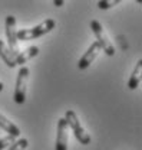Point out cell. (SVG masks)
<instances>
[{"instance_id": "obj_9", "label": "cell", "mask_w": 142, "mask_h": 150, "mask_svg": "<svg viewBox=\"0 0 142 150\" xmlns=\"http://www.w3.org/2000/svg\"><path fill=\"white\" fill-rule=\"evenodd\" d=\"M0 58L3 59V62L9 67V68H15V67H17L16 65V58L15 55L10 52V49L7 48V45L0 39Z\"/></svg>"}, {"instance_id": "obj_14", "label": "cell", "mask_w": 142, "mask_h": 150, "mask_svg": "<svg viewBox=\"0 0 142 150\" xmlns=\"http://www.w3.org/2000/svg\"><path fill=\"white\" fill-rule=\"evenodd\" d=\"M119 3H121V0H111V1H108V0H101V1H98V7L102 9V10H106V9H111V7L119 4Z\"/></svg>"}, {"instance_id": "obj_4", "label": "cell", "mask_w": 142, "mask_h": 150, "mask_svg": "<svg viewBox=\"0 0 142 150\" xmlns=\"http://www.w3.org/2000/svg\"><path fill=\"white\" fill-rule=\"evenodd\" d=\"M27 81H29V68L20 67L17 72L16 88L13 93V100L16 104H23L26 101V90H27Z\"/></svg>"}, {"instance_id": "obj_7", "label": "cell", "mask_w": 142, "mask_h": 150, "mask_svg": "<svg viewBox=\"0 0 142 150\" xmlns=\"http://www.w3.org/2000/svg\"><path fill=\"white\" fill-rule=\"evenodd\" d=\"M99 52H101V48H99L98 42H96V40L92 42V45L88 48V51H86V52L83 54V56L79 59L78 68H79V69H86V68H89V65L96 59V56H98Z\"/></svg>"}, {"instance_id": "obj_16", "label": "cell", "mask_w": 142, "mask_h": 150, "mask_svg": "<svg viewBox=\"0 0 142 150\" xmlns=\"http://www.w3.org/2000/svg\"><path fill=\"white\" fill-rule=\"evenodd\" d=\"M3 88H4V85H3V82H1V81H0V93H1V91H3Z\"/></svg>"}, {"instance_id": "obj_15", "label": "cell", "mask_w": 142, "mask_h": 150, "mask_svg": "<svg viewBox=\"0 0 142 150\" xmlns=\"http://www.w3.org/2000/svg\"><path fill=\"white\" fill-rule=\"evenodd\" d=\"M63 3H65L63 0H55V1H53V4H55V6H57V7L63 6Z\"/></svg>"}, {"instance_id": "obj_6", "label": "cell", "mask_w": 142, "mask_h": 150, "mask_svg": "<svg viewBox=\"0 0 142 150\" xmlns=\"http://www.w3.org/2000/svg\"><path fill=\"white\" fill-rule=\"evenodd\" d=\"M55 150H68V124L65 118H59Z\"/></svg>"}, {"instance_id": "obj_11", "label": "cell", "mask_w": 142, "mask_h": 150, "mask_svg": "<svg viewBox=\"0 0 142 150\" xmlns=\"http://www.w3.org/2000/svg\"><path fill=\"white\" fill-rule=\"evenodd\" d=\"M0 127L6 131V133H9V136H13L15 139L20 136V129H19L15 123H12L10 120H7V118H6L4 115H1V114H0Z\"/></svg>"}, {"instance_id": "obj_10", "label": "cell", "mask_w": 142, "mask_h": 150, "mask_svg": "<svg viewBox=\"0 0 142 150\" xmlns=\"http://www.w3.org/2000/svg\"><path fill=\"white\" fill-rule=\"evenodd\" d=\"M141 69H142V59H138L132 74L129 76V81H128V88L129 90H136L138 85L141 84Z\"/></svg>"}, {"instance_id": "obj_1", "label": "cell", "mask_w": 142, "mask_h": 150, "mask_svg": "<svg viewBox=\"0 0 142 150\" xmlns=\"http://www.w3.org/2000/svg\"><path fill=\"white\" fill-rule=\"evenodd\" d=\"M56 26L53 19H46L42 23H39L37 26L29 28V29H19L16 36H17V42H26V40H33L36 38H40L49 32H52Z\"/></svg>"}, {"instance_id": "obj_3", "label": "cell", "mask_w": 142, "mask_h": 150, "mask_svg": "<svg viewBox=\"0 0 142 150\" xmlns=\"http://www.w3.org/2000/svg\"><path fill=\"white\" fill-rule=\"evenodd\" d=\"M90 29H92V33L95 35V39L101 48V51H104L108 56H113L115 55V46L111 43L109 38L106 36L105 30H104V26L98 22V20H92L90 22Z\"/></svg>"}, {"instance_id": "obj_12", "label": "cell", "mask_w": 142, "mask_h": 150, "mask_svg": "<svg viewBox=\"0 0 142 150\" xmlns=\"http://www.w3.org/2000/svg\"><path fill=\"white\" fill-rule=\"evenodd\" d=\"M27 146H29L27 139H19V140H16L12 146H9L6 150H24Z\"/></svg>"}, {"instance_id": "obj_8", "label": "cell", "mask_w": 142, "mask_h": 150, "mask_svg": "<svg viewBox=\"0 0 142 150\" xmlns=\"http://www.w3.org/2000/svg\"><path fill=\"white\" fill-rule=\"evenodd\" d=\"M37 55H39V48L37 46H29L24 51H20L19 52V55L16 56V65L24 67V64L27 61H30L32 58H35Z\"/></svg>"}, {"instance_id": "obj_13", "label": "cell", "mask_w": 142, "mask_h": 150, "mask_svg": "<svg viewBox=\"0 0 142 150\" xmlns=\"http://www.w3.org/2000/svg\"><path fill=\"white\" fill-rule=\"evenodd\" d=\"M16 142V139L13 137V136H4V137H1L0 139V150H6L9 146H12L13 143Z\"/></svg>"}, {"instance_id": "obj_2", "label": "cell", "mask_w": 142, "mask_h": 150, "mask_svg": "<svg viewBox=\"0 0 142 150\" xmlns=\"http://www.w3.org/2000/svg\"><path fill=\"white\" fill-rule=\"evenodd\" d=\"M63 118L66 120L68 127H71V130L73 131L75 137L78 139V142H79L80 144H83V146H88L89 143H90V136H89L88 133L85 131V129L82 127V124H80V121H79L76 112L73 111V110H68V111L65 112V117H63Z\"/></svg>"}, {"instance_id": "obj_5", "label": "cell", "mask_w": 142, "mask_h": 150, "mask_svg": "<svg viewBox=\"0 0 142 150\" xmlns=\"http://www.w3.org/2000/svg\"><path fill=\"white\" fill-rule=\"evenodd\" d=\"M17 29H16V18L15 16H7L6 18V38H7V48L10 49V52L15 55V58L19 55L20 48H19L17 42Z\"/></svg>"}]
</instances>
